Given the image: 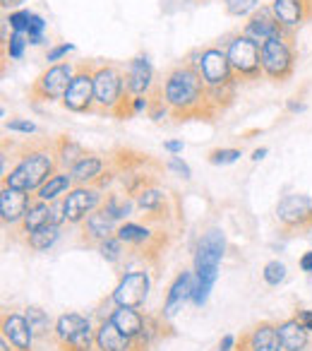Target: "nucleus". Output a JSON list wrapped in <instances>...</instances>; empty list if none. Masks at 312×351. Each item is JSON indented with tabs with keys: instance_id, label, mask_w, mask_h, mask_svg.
<instances>
[{
	"instance_id": "f257e3e1",
	"label": "nucleus",
	"mask_w": 312,
	"mask_h": 351,
	"mask_svg": "<svg viewBox=\"0 0 312 351\" xmlns=\"http://www.w3.org/2000/svg\"><path fill=\"white\" fill-rule=\"evenodd\" d=\"M164 99L176 121H214L219 113L209 101V87L202 80L195 60L173 65L164 77Z\"/></svg>"
},
{
	"instance_id": "f03ea898",
	"label": "nucleus",
	"mask_w": 312,
	"mask_h": 351,
	"mask_svg": "<svg viewBox=\"0 0 312 351\" xmlns=\"http://www.w3.org/2000/svg\"><path fill=\"white\" fill-rule=\"evenodd\" d=\"M55 149L49 147H27L20 154L17 166L3 178V186L17 188V191L34 193L55 173Z\"/></svg>"
},
{
	"instance_id": "7ed1b4c3",
	"label": "nucleus",
	"mask_w": 312,
	"mask_h": 351,
	"mask_svg": "<svg viewBox=\"0 0 312 351\" xmlns=\"http://www.w3.org/2000/svg\"><path fill=\"white\" fill-rule=\"evenodd\" d=\"M224 250H226V239L219 229H209L207 234H202L195 253L197 282H195V293H192V303L195 306H205L211 287L219 279V265L224 260Z\"/></svg>"
},
{
	"instance_id": "20e7f679",
	"label": "nucleus",
	"mask_w": 312,
	"mask_h": 351,
	"mask_svg": "<svg viewBox=\"0 0 312 351\" xmlns=\"http://www.w3.org/2000/svg\"><path fill=\"white\" fill-rule=\"evenodd\" d=\"M127 92L125 73L116 63H96L94 70V113L113 116Z\"/></svg>"
},
{
	"instance_id": "39448f33",
	"label": "nucleus",
	"mask_w": 312,
	"mask_h": 351,
	"mask_svg": "<svg viewBox=\"0 0 312 351\" xmlns=\"http://www.w3.org/2000/svg\"><path fill=\"white\" fill-rule=\"evenodd\" d=\"M259 58H262V73L272 82H288L296 70V49L293 36H274L259 44Z\"/></svg>"
},
{
	"instance_id": "423d86ee",
	"label": "nucleus",
	"mask_w": 312,
	"mask_h": 351,
	"mask_svg": "<svg viewBox=\"0 0 312 351\" xmlns=\"http://www.w3.org/2000/svg\"><path fill=\"white\" fill-rule=\"evenodd\" d=\"M231 70H233L235 82H255L262 77V58H259V44L250 36L238 34L226 46Z\"/></svg>"
},
{
	"instance_id": "0eeeda50",
	"label": "nucleus",
	"mask_w": 312,
	"mask_h": 351,
	"mask_svg": "<svg viewBox=\"0 0 312 351\" xmlns=\"http://www.w3.org/2000/svg\"><path fill=\"white\" fill-rule=\"evenodd\" d=\"M276 224L286 236H305L312 231V197L286 195L276 205Z\"/></svg>"
},
{
	"instance_id": "6e6552de",
	"label": "nucleus",
	"mask_w": 312,
	"mask_h": 351,
	"mask_svg": "<svg viewBox=\"0 0 312 351\" xmlns=\"http://www.w3.org/2000/svg\"><path fill=\"white\" fill-rule=\"evenodd\" d=\"M94 70L96 60H82L75 65V75L63 97V106L73 113H94Z\"/></svg>"
},
{
	"instance_id": "1a4fd4ad",
	"label": "nucleus",
	"mask_w": 312,
	"mask_h": 351,
	"mask_svg": "<svg viewBox=\"0 0 312 351\" xmlns=\"http://www.w3.org/2000/svg\"><path fill=\"white\" fill-rule=\"evenodd\" d=\"M75 75V65L70 63H53L51 68H46L39 77L31 82L29 87V99L31 101H63L65 92L70 87V80Z\"/></svg>"
},
{
	"instance_id": "9d476101",
	"label": "nucleus",
	"mask_w": 312,
	"mask_h": 351,
	"mask_svg": "<svg viewBox=\"0 0 312 351\" xmlns=\"http://www.w3.org/2000/svg\"><path fill=\"white\" fill-rule=\"evenodd\" d=\"M195 63H197V70H200L202 80L207 82V87H226V84L235 82L229 56H226V51H221L219 46H209V49L200 51Z\"/></svg>"
},
{
	"instance_id": "9b49d317",
	"label": "nucleus",
	"mask_w": 312,
	"mask_h": 351,
	"mask_svg": "<svg viewBox=\"0 0 312 351\" xmlns=\"http://www.w3.org/2000/svg\"><path fill=\"white\" fill-rule=\"evenodd\" d=\"M101 191L94 186H77L65 195V221L68 224H79L87 219L92 212H96V207L101 205Z\"/></svg>"
},
{
	"instance_id": "f8f14e48",
	"label": "nucleus",
	"mask_w": 312,
	"mask_h": 351,
	"mask_svg": "<svg viewBox=\"0 0 312 351\" xmlns=\"http://www.w3.org/2000/svg\"><path fill=\"white\" fill-rule=\"evenodd\" d=\"M235 351H283L281 339H278V325L269 320L257 322L238 337Z\"/></svg>"
},
{
	"instance_id": "ddd939ff",
	"label": "nucleus",
	"mask_w": 312,
	"mask_h": 351,
	"mask_svg": "<svg viewBox=\"0 0 312 351\" xmlns=\"http://www.w3.org/2000/svg\"><path fill=\"white\" fill-rule=\"evenodd\" d=\"M243 34L250 36L252 41H257V44H262V41L274 39V36H293V32H288L286 27L274 17L272 5H259L257 10L250 15Z\"/></svg>"
},
{
	"instance_id": "4468645a",
	"label": "nucleus",
	"mask_w": 312,
	"mask_h": 351,
	"mask_svg": "<svg viewBox=\"0 0 312 351\" xmlns=\"http://www.w3.org/2000/svg\"><path fill=\"white\" fill-rule=\"evenodd\" d=\"M149 293V277L146 272H130L120 279L113 291V303L120 308H140Z\"/></svg>"
},
{
	"instance_id": "2eb2a0df",
	"label": "nucleus",
	"mask_w": 312,
	"mask_h": 351,
	"mask_svg": "<svg viewBox=\"0 0 312 351\" xmlns=\"http://www.w3.org/2000/svg\"><path fill=\"white\" fill-rule=\"evenodd\" d=\"M272 12L288 32L312 20V0H272Z\"/></svg>"
},
{
	"instance_id": "dca6fc26",
	"label": "nucleus",
	"mask_w": 312,
	"mask_h": 351,
	"mask_svg": "<svg viewBox=\"0 0 312 351\" xmlns=\"http://www.w3.org/2000/svg\"><path fill=\"white\" fill-rule=\"evenodd\" d=\"M31 202H34V197H29V193L3 186V191H0V219H3V224H20Z\"/></svg>"
},
{
	"instance_id": "f3484780",
	"label": "nucleus",
	"mask_w": 312,
	"mask_h": 351,
	"mask_svg": "<svg viewBox=\"0 0 312 351\" xmlns=\"http://www.w3.org/2000/svg\"><path fill=\"white\" fill-rule=\"evenodd\" d=\"M125 84L135 97H142V94H149L151 87H154V70H151L146 56H137L127 63L125 70Z\"/></svg>"
},
{
	"instance_id": "a211bd4d",
	"label": "nucleus",
	"mask_w": 312,
	"mask_h": 351,
	"mask_svg": "<svg viewBox=\"0 0 312 351\" xmlns=\"http://www.w3.org/2000/svg\"><path fill=\"white\" fill-rule=\"evenodd\" d=\"M3 337L10 344H15L22 351H34L31 341H34V332H31L29 322L20 313H3Z\"/></svg>"
},
{
	"instance_id": "6ab92c4d",
	"label": "nucleus",
	"mask_w": 312,
	"mask_h": 351,
	"mask_svg": "<svg viewBox=\"0 0 312 351\" xmlns=\"http://www.w3.org/2000/svg\"><path fill=\"white\" fill-rule=\"evenodd\" d=\"M195 293V277L190 272H183L173 279L171 289H168V296H166V306H164V313L166 317H171L176 313V308H181L187 298H192Z\"/></svg>"
},
{
	"instance_id": "aec40b11",
	"label": "nucleus",
	"mask_w": 312,
	"mask_h": 351,
	"mask_svg": "<svg viewBox=\"0 0 312 351\" xmlns=\"http://www.w3.org/2000/svg\"><path fill=\"white\" fill-rule=\"evenodd\" d=\"M96 346L99 351H132V339L125 337L116 325L113 320H103L96 330Z\"/></svg>"
},
{
	"instance_id": "412c9836",
	"label": "nucleus",
	"mask_w": 312,
	"mask_h": 351,
	"mask_svg": "<svg viewBox=\"0 0 312 351\" xmlns=\"http://www.w3.org/2000/svg\"><path fill=\"white\" fill-rule=\"evenodd\" d=\"M103 169H106V161H103L101 156L87 154V156H82L77 164L70 166V178H73V183H77V186H87V183L96 181L99 176L103 173Z\"/></svg>"
},
{
	"instance_id": "4be33fe9",
	"label": "nucleus",
	"mask_w": 312,
	"mask_h": 351,
	"mask_svg": "<svg viewBox=\"0 0 312 351\" xmlns=\"http://www.w3.org/2000/svg\"><path fill=\"white\" fill-rule=\"evenodd\" d=\"M307 335L310 332L296 317H288V320L278 322V339H281L283 351H302L307 346Z\"/></svg>"
},
{
	"instance_id": "5701e85b",
	"label": "nucleus",
	"mask_w": 312,
	"mask_h": 351,
	"mask_svg": "<svg viewBox=\"0 0 312 351\" xmlns=\"http://www.w3.org/2000/svg\"><path fill=\"white\" fill-rule=\"evenodd\" d=\"M46 224H51V205L49 202L36 200V195H34V202H31L29 210H27V215L22 217V221L17 224V234L29 236Z\"/></svg>"
},
{
	"instance_id": "b1692460",
	"label": "nucleus",
	"mask_w": 312,
	"mask_h": 351,
	"mask_svg": "<svg viewBox=\"0 0 312 351\" xmlns=\"http://www.w3.org/2000/svg\"><path fill=\"white\" fill-rule=\"evenodd\" d=\"M111 320H113V325L122 332V335L130 337V339H135V337L144 330L146 317H142V313H137V308H120L118 306L116 311L111 313Z\"/></svg>"
},
{
	"instance_id": "393cba45",
	"label": "nucleus",
	"mask_w": 312,
	"mask_h": 351,
	"mask_svg": "<svg viewBox=\"0 0 312 351\" xmlns=\"http://www.w3.org/2000/svg\"><path fill=\"white\" fill-rule=\"evenodd\" d=\"M113 221L116 219L111 215H106L103 210H96L84 219V234L92 241H96V243H103V241L113 236Z\"/></svg>"
},
{
	"instance_id": "a878e982",
	"label": "nucleus",
	"mask_w": 312,
	"mask_h": 351,
	"mask_svg": "<svg viewBox=\"0 0 312 351\" xmlns=\"http://www.w3.org/2000/svg\"><path fill=\"white\" fill-rule=\"evenodd\" d=\"M92 330V325H89V320L84 315H77V313H68V315H60L58 322H55V337H58V341H70L75 339L77 335H82V332Z\"/></svg>"
},
{
	"instance_id": "bb28decb",
	"label": "nucleus",
	"mask_w": 312,
	"mask_h": 351,
	"mask_svg": "<svg viewBox=\"0 0 312 351\" xmlns=\"http://www.w3.org/2000/svg\"><path fill=\"white\" fill-rule=\"evenodd\" d=\"M73 186V178L68 173H53L44 186L36 191V200L41 202H53L58 195H63L68 188Z\"/></svg>"
},
{
	"instance_id": "cd10ccee",
	"label": "nucleus",
	"mask_w": 312,
	"mask_h": 351,
	"mask_svg": "<svg viewBox=\"0 0 312 351\" xmlns=\"http://www.w3.org/2000/svg\"><path fill=\"white\" fill-rule=\"evenodd\" d=\"M53 149H55V159L60 161V164H77L84 154V149L77 145V142H73L70 137H58V140L53 142Z\"/></svg>"
},
{
	"instance_id": "c85d7f7f",
	"label": "nucleus",
	"mask_w": 312,
	"mask_h": 351,
	"mask_svg": "<svg viewBox=\"0 0 312 351\" xmlns=\"http://www.w3.org/2000/svg\"><path fill=\"white\" fill-rule=\"evenodd\" d=\"M58 236H60V226L46 224V226H41V229H36L34 234L27 236V245H29L31 250H49L51 245L58 241Z\"/></svg>"
},
{
	"instance_id": "c756f323",
	"label": "nucleus",
	"mask_w": 312,
	"mask_h": 351,
	"mask_svg": "<svg viewBox=\"0 0 312 351\" xmlns=\"http://www.w3.org/2000/svg\"><path fill=\"white\" fill-rule=\"evenodd\" d=\"M137 205H140L144 212L156 215V212H161L164 205H166V193L156 191V188H144V191L137 195Z\"/></svg>"
},
{
	"instance_id": "7c9ffc66",
	"label": "nucleus",
	"mask_w": 312,
	"mask_h": 351,
	"mask_svg": "<svg viewBox=\"0 0 312 351\" xmlns=\"http://www.w3.org/2000/svg\"><path fill=\"white\" fill-rule=\"evenodd\" d=\"M25 317H27V322H29L31 332H34V339H46V335L51 332L49 315H46V313L41 311V308L31 306V308H27Z\"/></svg>"
},
{
	"instance_id": "2f4dec72",
	"label": "nucleus",
	"mask_w": 312,
	"mask_h": 351,
	"mask_svg": "<svg viewBox=\"0 0 312 351\" xmlns=\"http://www.w3.org/2000/svg\"><path fill=\"white\" fill-rule=\"evenodd\" d=\"M116 236L122 241V243H132V245H142L151 239V234L144 229V226H137V224H122L120 229L116 231Z\"/></svg>"
},
{
	"instance_id": "473e14b6",
	"label": "nucleus",
	"mask_w": 312,
	"mask_h": 351,
	"mask_svg": "<svg viewBox=\"0 0 312 351\" xmlns=\"http://www.w3.org/2000/svg\"><path fill=\"white\" fill-rule=\"evenodd\" d=\"M101 210L106 212V215H111L113 219H122V217L130 215L132 205H130V200H127V197H120V195H108V197H106V202H103Z\"/></svg>"
},
{
	"instance_id": "72a5a7b5",
	"label": "nucleus",
	"mask_w": 312,
	"mask_h": 351,
	"mask_svg": "<svg viewBox=\"0 0 312 351\" xmlns=\"http://www.w3.org/2000/svg\"><path fill=\"white\" fill-rule=\"evenodd\" d=\"M224 8L229 15L245 17V15H252V12L257 10L259 0H224Z\"/></svg>"
},
{
	"instance_id": "f704fd0d",
	"label": "nucleus",
	"mask_w": 312,
	"mask_h": 351,
	"mask_svg": "<svg viewBox=\"0 0 312 351\" xmlns=\"http://www.w3.org/2000/svg\"><path fill=\"white\" fill-rule=\"evenodd\" d=\"M27 44H29V39H27L25 32H12L10 39L3 41V49H5V53L10 56V58H22Z\"/></svg>"
},
{
	"instance_id": "c9c22d12",
	"label": "nucleus",
	"mask_w": 312,
	"mask_h": 351,
	"mask_svg": "<svg viewBox=\"0 0 312 351\" xmlns=\"http://www.w3.org/2000/svg\"><path fill=\"white\" fill-rule=\"evenodd\" d=\"M99 253H101V258L108 260V263H116L122 253V241L118 239V236H111V239H106L103 243H99Z\"/></svg>"
},
{
	"instance_id": "e433bc0d",
	"label": "nucleus",
	"mask_w": 312,
	"mask_h": 351,
	"mask_svg": "<svg viewBox=\"0 0 312 351\" xmlns=\"http://www.w3.org/2000/svg\"><path fill=\"white\" fill-rule=\"evenodd\" d=\"M283 279H286V267H283V263L272 260V263L264 265V282H267L269 287H278Z\"/></svg>"
},
{
	"instance_id": "4c0bfd02",
	"label": "nucleus",
	"mask_w": 312,
	"mask_h": 351,
	"mask_svg": "<svg viewBox=\"0 0 312 351\" xmlns=\"http://www.w3.org/2000/svg\"><path fill=\"white\" fill-rule=\"evenodd\" d=\"M44 29H46V22L41 15H36V12H31L29 15V27H27V39H29V44H41L44 41Z\"/></svg>"
},
{
	"instance_id": "58836bf2",
	"label": "nucleus",
	"mask_w": 312,
	"mask_h": 351,
	"mask_svg": "<svg viewBox=\"0 0 312 351\" xmlns=\"http://www.w3.org/2000/svg\"><path fill=\"white\" fill-rule=\"evenodd\" d=\"M240 159V149H211L209 152V164L214 166H226Z\"/></svg>"
},
{
	"instance_id": "ea45409f",
	"label": "nucleus",
	"mask_w": 312,
	"mask_h": 351,
	"mask_svg": "<svg viewBox=\"0 0 312 351\" xmlns=\"http://www.w3.org/2000/svg\"><path fill=\"white\" fill-rule=\"evenodd\" d=\"M29 15H31V12H27V10H15V12H10V15L5 17V22L10 25L12 32H25V34H27V27H29Z\"/></svg>"
},
{
	"instance_id": "a19ab883",
	"label": "nucleus",
	"mask_w": 312,
	"mask_h": 351,
	"mask_svg": "<svg viewBox=\"0 0 312 351\" xmlns=\"http://www.w3.org/2000/svg\"><path fill=\"white\" fill-rule=\"evenodd\" d=\"M70 51H75V46H73V44H60V46H53V49H51L49 53H46V60H49V63H58V60L63 58V56H68Z\"/></svg>"
},
{
	"instance_id": "79ce46f5",
	"label": "nucleus",
	"mask_w": 312,
	"mask_h": 351,
	"mask_svg": "<svg viewBox=\"0 0 312 351\" xmlns=\"http://www.w3.org/2000/svg\"><path fill=\"white\" fill-rule=\"evenodd\" d=\"M5 128L10 132H25V135H29V132H36V125L31 121H8Z\"/></svg>"
},
{
	"instance_id": "37998d69",
	"label": "nucleus",
	"mask_w": 312,
	"mask_h": 351,
	"mask_svg": "<svg viewBox=\"0 0 312 351\" xmlns=\"http://www.w3.org/2000/svg\"><path fill=\"white\" fill-rule=\"evenodd\" d=\"M168 169H173V171H178V173H183V178H190V166L183 164V161L176 159V156H173V159L168 161Z\"/></svg>"
},
{
	"instance_id": "c03bdc74",
	"label": "nucleus",
	"mask_w": 312,
	"mask_h": 351,
	"mask_svg": "<svg viewBox=\"0 0 312 351\" xmlns=\"http://www.w3.org/2000/svg\"><path fill=\"white\" fill-rule=\"evenodd\" d=\"M293 317H296V320L300 322L307 332H312V311H298Z\"/></svg>"
},
{
	"instance_id": "a18cd8bd",
	"label": "nucleus",
	"mask_w": 312,
	"mask_h": 351,
	"mask_svg": "<svg viewBox=\"0 0 312 351\" xmlns=\"http://www.w3.org/2000/svg\"><path fill=\"white\" fill-rule=\"evenodd\" d=\"M164 149L171 152V154H178V152H183V142L181 140H168V142H164Z\"/></svg>"
},
{
	"instance_id": "49530a36",
	"label": "nucleus",
	"mask_w": 312,
	"mask_h": 351,
	"mask_svg": "<svg viewBox=\"0 0 312 351\" xmlns=\"http://www.w3.org/2000/svg\"><path fill=\"white\" fill-rule=\"evenodd\" d=\"M300 267H302V272H312V250H307L300 258Z\"/></svg>"
},
{
	"instance_id": "de8ad7c7",
	"label": "nucleus",
	"mask_w": 312,
	"mask_h": 351,
	"mask_svg": "<svg viewBox=\"0 0 312 351\" xmlns=\"http://www.w3.org/2000/svg\"><path fill=\"white\" fill-rule=\"evenodd\" d=\"M235 344V337H231V335H226L224 339L219 341V351H231V346Z\"/></svg>"
},
{
	"instance_id": "09e8293b",
	"label": "nucleus",
	"mask_w": 312,
	"mask_h": 351,
	"mask_svg": "<svg viewBox=\"0 0 312 351\" xmlns=\"http://www.w3.org/2000/svg\"><path fill=\"white\" fill-rule=\"evenodd\" d=\"M0 351H22V349H17L15 344H10V341L3 337V339H0Z\"/></svg>"
},
{
	"instance_id": "8fccbe9b",
	"label": "nucleus",
	"mask_w": 312,
	"mask_h": 351,
	"mask_svg": "<svg viewBox=\"0 0 312 351\" xmlns=\"http://www.w3.org/2000/svg\"><path fill=\"white\" fill-rule=\"evenodd\" d=\"M25 0H0V5L5 8V10H10V8H17V5H22Z\"/></svg>"
},
{
	"instance_id": "3c124183",
	"label": "nucleus",
	"mask_w": 312,
	"mask_h": 351,
	"mask_svg": "<svg viewBox=\"0 0 312 351\" xmlns=\"http://www.w3.org/2000/svg\"><path fill=\"white\" fill-rule=\"evenodd\" d=\"M267 147H259V149H255L252 152V161H259V159H264V156H267Z\"/></svg>"
},
{
	"instance_id": "603ef678",
	"label": "nucleus",
	"mask_w": 312,
	"mask_h": 351,
	"mask_svg": "<svg viewBox=\"0 0 312 351\" xmlns=\"http://www.w3.org/2000/svg\"><path fill=\"white\" fill-rule=\"evenodd\" d=\"M288 111H305V104H298V101H288Z\"/></svg>"
}]
</instances>
